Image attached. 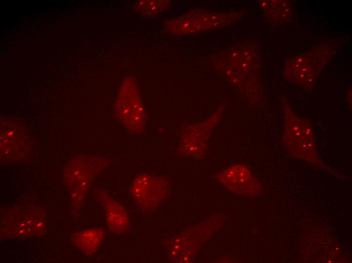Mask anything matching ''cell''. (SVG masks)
Segmentation results:
<instances>
[{
	"label": "cell",
	"instance_id": "obj_1",
	"mask_svg": "<svg viewBox=\"0 0 352 263\" xmlns=\"http://www.w3.org/2000/svg\"><path fill=\"white\" fill-rule=\"evenodd\" d=\"M283 141L294 154L309 160L316 157L315 138L310 124L288 107L285 110Z\"/></svg>",
	"mask_w": 352,
	"mask_h": 263
},
{
	"label": "cell",
	"instance_id": "obj_2",
	"mask_svg": "<svg viewBox=\"0 0 352 263\" xmlns=\"http://www.w3.org/2000/svg\"><path fill=\"white\" fill-rule=\"evenodd\" d=\"M313 50L309 53L294 58L292 70L285 71L287 78L301 84L304 87L310 86L316 79L321 66L328 59L325 56L321 58L313 55Z\"/></svg>",
	"mask_w": 352,
	"mask_h": 263
},
{
	"label": "cell",
	"instance_id": "obj_3",
	"mask_svg": "<svg viewBox=\"0 0 352 263\" xmlns=\"http://www.w3.org/2000/svg\"><path fill=\"white\" fill-rule=\"evenodd\" d=\"M156 180L148 175H143L135 182L133 194L140 206L149 209L156 205L160 199V188Z\"/></svg>",
	"mask_w": 352,
	"mask_h": 263
},
{
	"label": "cell",
	"instance_id": "obj_4",
	"mask_svg": "<svg viewBox=\"0 0 352 263\" xmlns=\"http://www.w3.org/2000/svg\"><path fill=\"white\" fill-rule=\"evenodd\" d=\"M128 81L123 83L122 106L121 112L123 113V121L128 124L141 123L143 116V107L134 82Z\"/></svg>",
	"mask_w": 352,
	"mask_h": 263
},
{
	"label": "cell",
	"instance_id": "obj_5",
	"mask_svg": "<svg viewBox=\"0 0 352 263\" xmlns=\"http://www.w3.org/2000/svg\"><path fill=\"white\" fill-rule=\"evenodd\" d=\"M107 205V216L111 228L116 232L124 231L128 224L124 209L119 204L112 200L109 201Z\"/></svg>",
	"mask_w": 352,
	"mask_h": 263
},
{
	"label": "cell",
	"instance_id": "obj_6",
	"mask_svg": "<svg viewBox=\"0 0 352 263\" xmlns=\"http://www.w3.org/2000/svg\"><path fill=\"white\" fill-rule=\"evenodd\" d=\"M169 1H137L131 6L136 13L145 17L158 15L169 5Z\"/></svg>",
	"mask_w": 352,
	"mask_h": 263
},
{
	"label": "cell",
	"instance_id": "obj_7",
	"mask_svg": "<svg viewBox=\"0 0 352 263\" xmlns=\"http://www.w3.org/2000/svg\"><path fill=\"white\" fill-rule=\"evenodd\" d=\"M272 4L267 6L270 15L274 19L276 23H285L290 19L291 11L290 6L285 1H272Z\"/></svg>",
	"mask_w": 352,
	"mask_h": 263
}]
</instances>
